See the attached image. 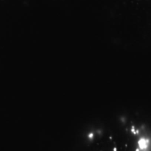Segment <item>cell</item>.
<instances>
[{
  "label": "cell",
  "instance_id": "1",
  "mask_svg": "<svg viewBox=\"0 0 151 151\" xmlns=\"http://www.w3.org/2000/svg\"><path fill=\"white\" fill-rule=\"evenodd\" d=\"M69 151H127L126 141L121 142L104 127H90Z\"/></svg>",
  "mask_w": 151,
  "mask_h": 151
},
{
  "label": "cell",
  "instance_id": "2",
  "mask_svg": "<svg viewBox=\"0 0 151 151\" xmlns=\"http://www.w3.org/2000/svg\"><path fill=\"white\" fill-rule=\"evenodd\" d=\"M6 1L20 5H34V4H45L47 2L56 1L58 0H6Z\"/></svg>",
  "mask_w": 151,
  "mask_h": 151
}]
</instances>
